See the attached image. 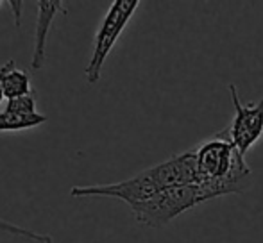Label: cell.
<instances>
[{
    "label": "cell",
    "mask_w": 263,
    "mask_h": 243,
    "mask_svg": "<svg viewBox=\"0 0 263 243\" xmlns=\"http://www.w3.org/2000/svg\"><path fill=\"white\" fill-rule=\"evenodd\" d=\"M197 183V159H195V150L192 149L186 152L176 154V156L168 157L154 167L145 168L125 181L113 184H93V186H73L70 190V195L72 197L118 198L131 208V206L147 200L166 188L192 186Z\"/></svg>",
    "instance_id": "1"
},
{
    "label": "cell",
    "mask_w": 263,
    "mask_h": 243,
    "mask_svg": "<svg viewBox=\"0 0 263 243\" xmlns=\"http://www.w3.org/2000/svg\"><path fill=\"white\" fill-rule=\"evenodd\" d=\"M194 150L199 172L197 186L206 202L224 195L246 193L253 186V170L246 156L233 145L226 129L206 138Z\"/></svg>",
    "instance_id": "2"
},
{
    "label": "cell",
    "mask_w": 263,
    "mask_h": 243,
    "mask_svg": "<svg viewBox=\"0 0 263 243\" xmlns=\"http://www.w3.org/2000/svg\"><path fill=\"white\" fill-rule=\"evenodd\" d=\"M202 202H206L204 195L197 184L176 186L166 188L147 200L131 206V211L138 224L153 227V229H161L168 226L174 218L183 215L184 211L194 209Z\"/></svg>",
    "instance_id": "3"
},
{
    "label": "cell",
    "mask_w": 263,
    "mask_h": 243,
    "mask_svg": "<svg viewBox=\"0 0 263 243\" xmlns=\"http://www.w3.org/2000/svg\"><path fill=\"white\" fill-rule=\"evenodd\" d=\"M138 6L140 0H115L111 4L106 16L102 18L97 34H95L93 52H91L90 61H88L86 68H84V75H86L88 84H95L101 79V73L107 56L111 54L115 43L118 42L124 29L131 22L133 14L136 13Z\"/></svg>",
    "instance_id": "4"
},
{
    "label": "cell",
    "mask_w": 263,
    "mask_h": 243,
    "mask_svg": "<svg viewBox=\"0 0 263 243\" xmlns=\"http://www.w3.org/2000/svg\"><path fill=\"white\" fill-rule=\"evenodd\" d=\"M231 102L235 106V116L231 124L226 127L229 139L238 149L242 156H247L251 149L256 145L263 136V95L254 104H243L240 100L238 88L235 84L228 86Z\"/></svg>",
    "instance_id": "5"
},
{
    "label": "cell",
    "mask_w": 263,
    "mask_h": 243,
    "mask_svg": "<svg viewBox=\"0 0 263 243\" xmlns=\"http://www.w3.org/2000/svg\"><path fill=\"white\" fill-rule=\"evenodd\" d=\"M49 120L45 115L36 111V95H25L20 98L7 100L6 109L0 113V132H14L34 129Z\"/></svg>",
    "instance_id": "6"
},
{
    "label": "cell",
    "mask_w": 263,
    "mask_h": 243,
    "mask_svg": "<svg viewBox=\"0 0 263 243\" xmlns=\"http://www.w3.org/2000/svg\"><path fill=\"white\" fill-rule=\"evenodd\" d=\"M68 14V9L65 7V2L61 0H42L38 2V20H36L34 31V45H32V57L31 66L32 70H42L47 57V38H49L50 27H52L55 16Z\"/></svg>",
    "instance_id": "7"
},
{
    "label": "cell",
    "mask_w": 263,
    "mask_h": 243,
    "mask_svg": "<svg viewBox=\"0 0 263 243\" xmlns=\"http://www.w3.org/2000/svg\"><path fill=\"white\" fill-rule=\"evenodd\" d=\"M0 86H2L4 97L7 100H13V98H20L32 93L31 77H29L27 72L18 68L14 59L6 61L0 66Z\"/></svg>",
    "instance_id": "8"
},
{
    "label": "cell",
    "mask_w": 263,
    "mask_h": 243,
    "mask_svg": "<svg viewBox=\"0 0 263 243\" xmlns=\"http://www.w3.org/2000/svg\"><path fill=\"white\" fill-rule=\"evenodd\" d=\"M0 234L16 236V238H22V240H27L32 243H52V238H50L49 234L25 229V227L16 226V224H13V222H7V220H4V218H0Z\"/></svg>",
    "instance_id": "9"
},
{
    "label": "cell",
    "mask_w": 263,
    "mask_h": 243,
    "mask_svg": "<svg viewBox=\"0 0 263 243\" xmlns=\"http://www.w3.org/2000/svg\"><path fill=\"white\" fill-rule=\"evenodd\" d=\"M7 6H9L11 11H13L14 22H16V25H20V13H22V7H24V2H18V0H11V2H7Z\"/></svg>",
    "instance_id": "10"
},
{
    "label": "cell",
    "mask_w": 263,
    "mask_h": 243,
    "mask_svg": "<svg viewBox=\"0 0 263 243\" xmlns=\"http://www.w3.org/2000/svg\"><path fill=\"white\" fill-rule=\"evenodd\" d=\"M4 98H6V97H4V91H2V86H0V104H2V100H4Z\"/></svg>",
    "instance_id": "11"
},
{
    "label": "cell",
    "mask_w": 263,
    "mask_h": 243,
    "mask_svg": "<svg viewBox=\"0 0 263 243\" xmlns=\"http://www.w3.org/2000/svg\"><path fill=\"white\" fill-rule=\"evenodd\" d=\"M2 4H7V2H0V6H2Z\"/></svg>",
    "instance_id": "12"
}]
</instances>
